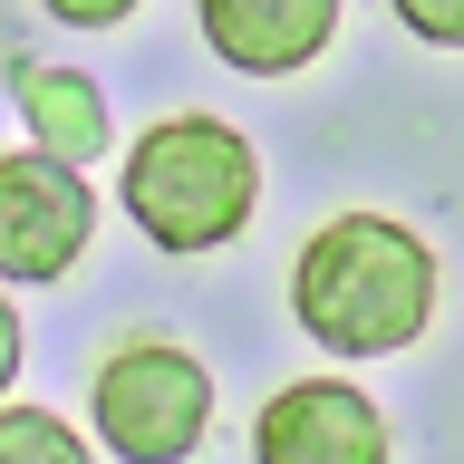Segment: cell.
Returning <instances> with one entry per match:
<instances>
[{"label": "cell", "mask_w": 464, "mask_h": 464, "mask_svg": "<svg viewBox=\"0 0 464 464\" xmlns=\"http://www.w3.org/2000/svg\"><path fill=\"white\" fill-rule=\"evenodd\" d=\"M10 377H20V310H10V290H0V406H10Z\"/></svg>", "instance_id": "cell-11"}, {"label": "cell", "mask_w": 464, "mask_h": 464, "mask_svg": "<svg viewBox=\"0 0 464 464\" xmlns=\"http://www.w3.org/2000/svg\"><path fill=\"white\" fill-rule=\"evenodd\" d=\"M49 20H68V29H116V20H136V0H39Z\"/></svg>", "instance_id": "cell-10"}, {"label": "cell", "mask_w": 464, "mask_h": 464, "mask_svg": "<svg viewBox=\"0 0 464 464\" xmlns=\"http://www.w3.org/2000/svg\"><path fill=\"white\" fill-rule=\"evenodd\" d=\"M203 39L242 78H290L339 39V0H203Z\"/></svg>", "instance_id": "cell-6"}, {"label": "cell", "mask_w": 464, "mask_h": 464, "mask_svg": "<svg viewBox=\"0 0 464 464\" xmlns=\"http://www.w3.org/2000/svg\"><path fill=\"white\" fill-rule=\"evenodd\" d=\"M290 310L339 358H397L435 319V252L387 213H339L290 261Z\"/></svg>", "instance_id": "cell-1"}, {"label": "cell", "mask_w": 464, "mask_h": 464, "mask_svg": "<svg viewBox=\"0 0 464 464\" xmlns=\"http://www.w3.org/2000/svg\"><path fill=\"white\" fill-rule=\"evenodd\" d=\"M87 232H97L87 174L49 165V155H0V281H58V271H78Z\"/></svg>", "instance_id": "cell-4"}, {"label": "cell", "mask_w": 464, "mask_h": 464, "mask_svg": "<svg viewBox=\"0 0 464 464\" xmlns=\"http://www.w3.org/2000/svg\"><path fill=\"white\" fill-rule=\"evenodd\" d=\"M0 464H97L58 406H0Z\"/></svg>", "instance_id": "cell-8"}, {"label": "cell", "mask_w": 464, "mask_h": 464, "mask_svg": "<svg viewBox=\"0 0 464 464\" xmlns=\"http://www.w3.org/2000/svg\"><path fill=\"white\" fill-rule=\"evenodd\" d=\"M252 455L261 464H387V416L348 377H290L252 416Z\"/></svg>", "instance_id": "cell-5"}, {"label": "cell", "mask_w": 464, "mask_h": 464, "mask_svg": "<svg viewBox=\"0 0 464 464\" xmlns=\"http://www.w3.org/2000/svg\"><path fill=\"white\" fill-rule=\"evenodd\" d=\"M426 49H464V0H387Z\"/></svg>", "instance_id": "cell-9"}, {"label": "cell", "mask_w": 464, "mask_h": 464, "mask_svg": "<svg viewBox=\"0 0 464 464\" xmlns=\"http://www.w3.org/2000/svg\"><path fill=\"white\" fill-rule=\"evenodd\" d=\"M20 116H29V136H39V155L68 165V174H87L107 155V97H97V78H78V68H29L20 78Z\"/></svg>", "instance_id": "cell-7"}, {"label": "cell", "mask_w": 464, "mask_h": 464, "mask_svg": "<svg viewBox=\"0 0 464 464\" xmlns=\"http://www.w3.org/2000/svg\"><path fill=\"white\" fill-rule=\"evenodd\" d=\"M87 416H97V435L126 464H184L213 435V377L174 339H126L87 377Z\"/></svg>", "instance_id": "cell-3"}, {"label": "cell", "mask_w": 464, "mask_h": 464, "mask_svg": "<svg viewBox=\"0 0 464 464\" xmlns=\"http://www.w3.org/2000/svg\"><path fill=\"white\" fill-rule=\"evenodd\" d=\"M261 203V155L223 116H165L126 155V213L155 252H223Z\"/></svg>", "instance_id": "cell-2"}]
</instances>
